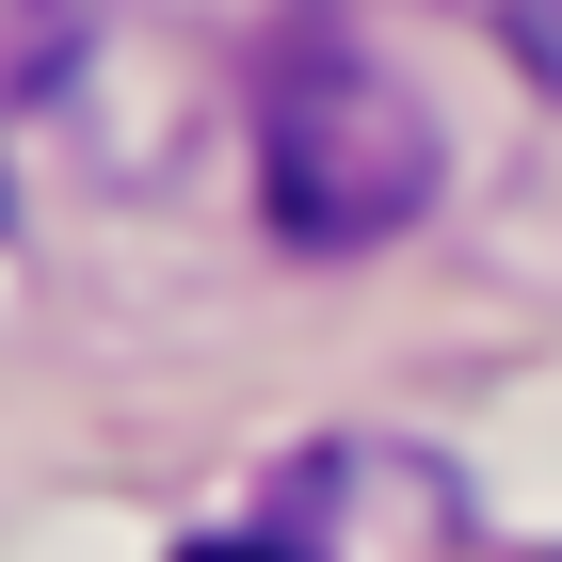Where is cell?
<instances>
[{
	"label": "cell",
	"instance_id": "4",
	"mask_svg": "<svg viewBox=\"0 0 562 562\" xmlns=\"http://www.w3.org/2000/svg\"><path fill=\"white\" fill-rule=\"evenodd\" d=\"M177 562H290V547H177Z\"/></svg>",
	"mask_w": 562,
	"mask_h": 562
},
{
	"label": "cell",
	"instance_id": "2",
	"mask_svg": "<svg viewBox=\"0 0 562 562\" xmlns=\"http://www.w3.org/2000/svg\"><path fill=\"white\" fill-rule=\"evenodd\" d=\"M81 16H97V0H16V97H48V81H65Z\"/></svg>",
	"mask_w": 562,
	"mask_h": 562
},
{
	"label": "cell",
	"instance_id": "1",
	"mask_svg": "<svg viewBox=\"0 0 562 562\" xmlns=\"http://www.w3.org/2000/svg\"><path fill=\"white\" fill-rule=\"evenodd\" d=\"M258 193H273V225H290L305 258H353V241L418 225V193H434V113L402 97V65L305 33L290 65L258 81Z\"/></svg>",
	"mask_w": 562,
	"mask_h": 562
},
{
	"label": "cell",
	"instance_id": "3",
	"mask_svg": "<svg viewBox=\"0 0 562 562\" xmlns=\"http://www.w3.org/2000/svg\"><path fill=\"white\" fill-rule=\"evenodd\" d=\"M498 33H515V65L562 97V0H498Z\"/></svg>",
	"mask_w": 562,
	"mask_h": 562
}]
</instances>
